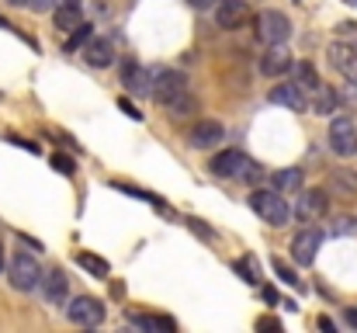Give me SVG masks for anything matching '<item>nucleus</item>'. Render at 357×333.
Returning a JSON list of instances; mask_svg holds the SVG:
<instances>
[{
	"label": "nucleus",
	"mask_w": 357,
	"mask_h": 333,
	"mask_svg": "<svg viewBox=\"0 0 357 333\" xmlns=\"http://www.w3.org/2000/svg\"><path fill=\"white\" fill-rule=\"evenodd\" d=\"M212 174L215 177H229V181H246V184H253V181H260V163L257 160H250L243 149H222L212 163Z\"/></svg>",
	"instance_id": "nucleus-1"
},
{
	"label": "nucleus",
	"mask_w": 357,
	"mask_h": 333,
	"mask_svg": "<svg viewBox=\"0 0 357 333\" xmlns=\"http://www.w3.org/2000/svg\"><path fill=\"white\" fill-rule=\"evenodd\" d=\"M250 209L260 216V219L267 222V225H288L291 222V205L284 202V195L274 188V191H264V188H253V195H250Z\"/></svg>",
	"instance_id": "nucleus-2"
},
{
	"label": "nucleus",
	"mask_w": 357,
	"mask_h": 333,
	"mask_svg": "<svg viewBox=\"0 0 357 333\" xmlns=\"http://www.w3.org/2000/svg\"><path fill=\"white\" fill-rule=\"evenodd\" d=\"M153 98L163 108H174L181 98H188V77L181 70H160L153 80Z\"/></svg>",
	"instance_id": "nucleus-3"
},
{
	"label": "nucleus",
	"mask_w": 357,
	"mask_h": 333,
	"mask_svg": "<svg viewBox=\"0 0 357 333\" xmlns=\"http://www.w3.org/2000/svg\"><path fill=\"white\" fill-rule=\"evenodd\" d=\"M7 278H10V285L17 292H31V288L42 285L45 274H42V267H38V260L31 253H14L10 257V267H7Z\"/></svg>",
	"instance_id": "nucleus-4"
},
{
	"label": "nucleus",
	"mask_w": 357,
	"mask_h": 333,
	"mask_svg": "<svg viewBox=\"0 0 357 333\" xmlns=\"http://www.w3.org/2000/svg\"><path fill=\"white\" fill-rule=\"evenodd\" d=\"M257 38L264 45H284L291 38V21L281 10H260L257 14Z\"/></svg>",
	"instance_id": "nucleus-5"
},
{
	"label": "nucleus",
	"mask_w": 357,
	"mask_h": 333,
	"mask_svg": "<svg viewBox=\"0 0 357 333\" xmlns=\"http://www.w3.org/2000/svg\"><path fill=\"white\" fill-rule=\"evenodd\" d=\"M66 316L77 327H101L105 323V302L101 299H91V295H80V299H73L66 306Z\"/></svg>",
	"instance_id": "nucleus-6"
},
{
	"label": "nucleus",
	"mask_w": 357,
	"mask_h": 333,
	"mask_svg": "<svg viewBox=\"0 0 357 333\" xmlns=\"http://www.w3.org/2000/svg\"><path fill=\"white\" fill-rule=\"evenodd\" d=\"M330 149L337 156H354L357 153V125L351 118H333L330 121Z\"/></svg>",
	"instance_id": "nucleus-7"
},
{
	"label": "nucleus",
	"mask_w": 357,
	"mask_h": 333,
	"mask_svg": "<svg viewBox=\"0 0 357 333\" xmlns=\"http://www.w3.org/2000/svg\"><path fill=\"white\" fill-rule=\"evenodd\" d=\"M319 246H323V232L309 225V229L295 232V239H291V260H295V264H302V267H312V260H316Z\"/></svg>",
	"instance_id": "nucleus-8"
},
{
	"label": "nucleus",
	"mask_w": 357,
	"mask_h": 333,
	"mask_svg": "<svg viewBox=\"0 0 357 333\" xmlns=\"http://www.w3.org/2000/svg\"><path fill=\"white\" fill-rule=\"evenodd\" d=\"M153 80H156V73H149L142 63H135V59L121 63V84L128 94H153Z\"/></svg>",
	"instance_id": "nucleus-9"
},
{
	"label": "nucleus",
	"mask_w": 357,
	"mask_h": 333,
	"mask_svg": "<svg viewBox=\"0 0 357 333\" xmlns=\"http://www.w3.org/2000/svg\"><path fill=\"white\" fill-rule=\"evenodd\" d=\"M326 56H330L333 70H337V73H340L347 84H354V87H357V49H354V45L333 42V45L326 49Z\"/></svg>",
	"instance_id": "nucleus-10"
},
{
	"label": "nucleus",
	"mask_w": 357,
	"mask_h": 333,
	"mask_svg": "<svg viewBox=\"0 0 357 333\" xmlns=\"http://www.w3.org/2000/svg\"><path fill=\"white\" fill-rule=\"evenodd\" d=\"M42 295L52 302V306H66V299H70V278H66V271L63 267H52L45 278H42Z\"/></svg>",
	"instance_id": "nucleus-11"
},
{
	"label": "nucleus",
	"mask_w": 357,
	"mask_h": 333,
	"mask_svg": "<svg viewBox=\"0 0 357 333\" xmlns=\"http://www.w3.org/2000/svg\"><path fill=\"white\" fill-rule=\"evenodd\" d=\"M80 52H84V63L94 66V70H105V66L115 63V42L112 38H91Z\"/></svg>",
	"instance_id": "nucleus-12"
},
{
	"label": "nucleus",
	"mask_w": 357,
	"mask_h": 333,
	"mask_svg": "<svg viewBox=\"0 0 357 333\" xmlns=\"http://www.w3.org/2000/svg\"><path fill=\"white\" fill-rule=\"evenodd\" d=\"M291 66L295 63H291V52L284 45H267V52L260 56V73L264 77H284Z\"/></svg>",
	"instance_id": "nucleus-13"
},
{
	"label": "nucleus",
	"mask_w": 357,
	"mask_h": 333,
	"mask_svg": "<svg viewBox=\"0 0 357 333\" xmlns=\"http://www.w3.org/2000/svg\"><path fill=\"white\" fill-rule=\"evenodd\" d=\"M191 146L195 149H212V146H219L222 139H226V128L219 125V121H212V118H202L195 128H191Z\"/></svg>",
	"instance_id": "nucleus-14"
},
{
	"label": "nucleus",
	"mask_w": 357,
	"mask_h": 333,
	"mask_svg": "<svg viewBox=\"0 0 357 333\" xmlns=\"http://www.w3.org/2000/svg\"><path fill=\"white\" fill-rule=\"evenodd\" d=\"M271 105H281V108L288 111H305L309 108V101H305V91L291 80V84H278L274 91H271Z\"/></svg>",
	"instance_id": "nucleus-15"
},
{
	"label": "nucleus",
	"mask_w": 357,
	"mask_h": 333,
	"mask_svg": "<svg viewBox=\"0 0 357 333\" xmlns=\"http://www.w3.org/2000/svg\"><path fill=\"white\" fill-rule=\"evenodd\" d=\"M52 21H56L59 31L80 28V24H84V3H80V0H63V3H56V7H52Z\"/></svg>",
	"instance_id": "nucleus-16"
},
{
	"label": "nucleus",
	"mask_w": 357,
	"mask_h": 333,
	"mask_svg": "<svg viewBox=\"0 0 357 333\" xmlns=\"http://www.w3.org/2000/svg\"><path fill=\"white\" fill-rule=\"evenodd\" d=\"M326 191H305L302 198H298V209H295V216L298 219H305V222H312V219H319V216H326Z\"/></svg>",
	"instance_id": "nucleus-17"
},
{
	"label": "nucleus",
	"mask_w": 357,
	"mask_h": 333,
	"mask_svg": "<svg viewBox=\"0 0 357 333\" xmlns=\"http://www.w3.org/2000/svg\"><path fill=\"white\" fill-rule=\"evenodd\" d=\"M243 17H246V3L243 0H222L215 7V24L219 28H239Z\"/></svg>",
	"instance_id": "nucleus-18"
},
{
	"label": "nucleus",
	"mask_w": 357,
	"mask_h": 333,
	"mask_svg": "<svg viewBox=\"0 0 357 333\" xmlns=\"http://www.w3.org/2000/svg\"><path fill=\"white\" fill-rule=\"evenodd\" d=\"M271 184H274L281 195H291V191H302L305 177H302L298 167H284V170H274V174H271Z\"/></svg>",
	"instance_id": "nucleus-19"
},
{
	"label": "nucleus",
	"mask_w": 357,
	"mask_h": 333,
	"mask_svg": "<svg viewBox=\"0 0 357 333\" xmlns=\"http://www.w3.org/2000/svg\"><path fill=\"white\" fill-rule=\"evenodd\" d=\"M312 111H316V114H333V111H340V94H337L333 87L319 84V87L312 91Z\"/></svg>",
	"instance_id": "nucleus-20"
},
{
	"label": "nucleus",
	"mask_w": 357,
	"mask_h": 333,
	"mask_svg": "<svg viewBox=\"0 0 357 333\" xmlns=\"http://www.w3.org/2000/svg\"><path fill=\"white\" fill-rule=\"evenodd\" d=\"M291 80H295L305 94H312V91L319 87V73H316V66H312L309 59H298V63L291 66Z\"/></svg>",
	"instance_id": "nucleus-21"
},
{
	"label": "nucleus",
	"mask_w": 357,
	"mask_h": 333,
	"mask_svg": "<svg viewBox=\"0 0 357 333\" xmlns=\"http://www.w3.org/2000/svg\"><path fill=\"white\" fill-rule=\"evenodd\" d=\"M132 327H139V330H160V333L177 330V323L170 316H142V313H132Z\"/></svg>",
	"instance_id": "nucleus-22"
},
{
	"label": "nucleus",
	"mask_w": 357,
	"mask_h": 333,
	"mask_svg": "<svg viewBox=\"0 0 357 333\" xmlns=\"http://www.w3.org/2000/svg\"><path fill=\"white\" fill-rule=\"evenodd\" d=\"M77 264H80L84 271H91L94 278H108V274H112L108 260H105V257H94V253H80V257H77Z\"/></svg>",
	"instance_id": "nucleus-23"
},
{
	"label": "nucleus",
	"mask_w": 357,
	"mask_h": 333,
	"mask_svg": "<svg viewBox=\"0 0 357 333\" xmlns=\"http://www.w3.org/2000/svg\"><path fill=\"white\" fill-rule=\"evenodd\" d=\"M91 38H94V35H91V24H80V28L70 31V38L63 42V49H66V52H77V49H84Z\"/></svg>",
	"instance_id": "nucleus-24"
},
{
	"label": "nucleus",
	"mask_w": 357,
	"mask_h": 333,
	"mask_svg": "<svg viewBox=\"0 0 357 333\" xmlns=\"http://www.w3.org/2000/svg\"><path fill=\"white\" fill-rule=\"evenodd\" d=\"M233 267H236V274L246 281V285H257V281H260V264H253V257H243V260H236Z\"/></svg>",
	"instance_id": "nucleus-25"
},
{
	"label": "nucleus",
	"mask_w": 357,
	"mask_h": 333,
	"mask_svg": "<svg viewBox=\"0 0 357 333\" xmlns=\"http://www.w3.org/2000/svg\"><path fill=\"white\" fill-rule=\"evenodd\" d=\"M112 188H119V191H125V195H132V198H139V202H149V205H156V209H163V198H156L153 191H142V188H132V184H112Z\"/></svg>",
	"instance_id": "nucleus-26"
},
{
	"label": "nucleus",
	"mask_w": 357,
	"mask_h": 333,
	"mask_svg": "<svg viewBox=\"0 0 357 333\" xmlns=\"http://www.w3.org/2000/svg\"><path fill=\"white\" fill-rule=\"evenodd\" d=\"M52 170H56V174H63V177H73V174H77V160H73V156L56 153V156H52Z\"/></svg>",
	"instance_id": "nucleus-27"
},
{
	"label": "nucleus",
	"mask_w": 357,
	"mask_h": 333,
	"mask_svg": "<svg viewBox=\"0 0 357 333\" xmlns=\"http://www.w3.org/2000/svg\"><path fill=\"white\" fill-rule=\"evenodd\" d=\"M271 264H274V271H278V278H281L284 285H291V288H298V285H302V281H298V274H295V271H291V267H288L281 257H274Z\"/></svg>",
	"instance_id": "nucleus-28"
},
{
	"label": "nucleus",
	"mask_w": 357,
	"mask_h": 333,
	"mask_svg": "<svg viewBox=\"0 0 357 333\" xmlns=\"http://www.w3.org/2000/svg\"><path fill=\"white\" fill-rule=\"evenodd\" d=\"M333 232H337V236H357V219L340 216V219L333 222Z\"/></svg>",
	"instance_id": "nucleus-29"
},
{
	"label": "nucleus",
	"mask_w": 357,
	"mask_h": 333,
	"mask_svg": "<svg viewBox=\"0 0 357 333\" xmlns=\"http://www.w3.org/2000/svg\"><path fill=\"white\" fill-rule=\"evenodd\" d=\"M10 3H21V7H28V10H35V14H42V10H52L59 0H10Z\"/></svg>",
	"instance_id": "nucleus-30"
},
{
	"label": "nucleus",
	"mask_w": 357,
	"mask_h": 333,
	"mask_svg": "<svg viewBox=\"0 0 357 333\" xmlns=\"http://www.w3.org/2000/svg\"><path fill=\"white\" fill-rule=\"evenodd\" d=\"M119 108L125 111V114H128V118H132V121H142V111L135 108V105H132V101H128V98H119Z\"/></svg>",
	"instance_id": "nucleus-31"
},
{
	"label": "nucleus",
	"mask_w": 357,
	"mask_h": 333,
	"mask_svg": "<svg viewBox=\"0 0 357 333\" xmlns=\"http://www.w3.org/2000/svg\"><path fill=\"white\" fill-rule=\"evenodd\" d=\"M14 146H21V149H28V153H35L38 156V142H28V139H17V135H7Z\"/></svg>",
	"instance_id": "nucleus-32"
},
{
	"label": "nucleus",
	"mask_w": 357,
	"mask_h": 333,
	"mask_svg": "<svg viewBox=\"0 0 357 333\" xmlns=\"http://www.w3.org/2000/svg\"><path fill=\"white\" fill-rule=\"evenodd\" d=\"M257 330H281V323H278L274 316H260V320H257Z\"/></svg>",
	"instance_id": "nucleus-33"
},
{
	"label": "nucleus",
	"mask_w": 357,
	"mask_h": 333,
	"mask_svg": "<svg viewBox=\"0 0 357 333\" xmlns=\"http://www.w3.org/2000/svg\"><path fill=\"white\" fill-rule=\"evenodd\" d=\"M191 229H195V232H202V236H208V239H215V229H208L202 219H191Z\"/></svg>",
	"instance_id": "nucleus-34"
},
{
	"label": "nucleus",
	"mask_w": 357,
	"mask_h": 333,
	"mask_svg": "<svg viewBox=\"0 0 357 333\" xmlns=\"http://www.w3.org/2000/svg\"><path fill=\"white\" fill-rule=\"evenodd\" d=\"M260 295H264V302H271V306L278 302V292H274L271 285H267V288H260Z\"/></svg>",
	"instance_id": "nucleus-35"
},
{
	"label": "nucleus",
	"mask_w": 357,
	"mask_h": 333,
	"mask_svg": "<svg viewBox=\"0 0 357 333\" xmlns=\"http://www.w3.org/2000/svg\"><path fill=\"white\" fill-rule=\"evenodd\" d=\"M191 7H198V10H208V7H215L219 0H188Z\"/></svg>",
	"instance_id": "nucleus-36"
},
{
	"label": "nucleus",
	"mask_w": 357,
	"mask_h": 333,
	"mask_svg": "<svg viewBox=\"0 0 357 333\" xmlns=\"http://www.w3.org/2000/svg\"><path fill=\"white\" fill-rule=\"evenodd\" d=\"M344 320H347V323H351V327H354V330H357V306H351V309L344 313Z\"/></svg>",
	"instance_id": "nucleus-37"
},
{
	"label": "nucleus",
	"mask_w": 357,
	"mask_h": 333,
	"mask_svg": "<svg viewBox=\"0 0 357 333\" xmlns=\"http://www.w3.org/2000/svg\"><path fill=\"white\" fill-rule=\"evenodd\" d=\"M319 330L333 333V330H337V327H333V320H326V316H319Z\"/></svg>",
	"instance_id": "nucleus-38"
},
{
	"label": "nucleus",
	"mask_w": 357,
	"mask_h": 333,
	"mask_svg": "<svg viewBox=\"0 0 357 333\" xmlns=\"http://www.w3.org/2000/svg\"><path fill=\"white\" fill-rule=\"evenodd\" d=\"M0 271H3V246H0Z\"/></svg>",
	"instance_id": "nucleus-39"
},
{
	"label": "nucleus",
	"mask_w": 357,
	"mask_h": 333,
	"mask_svg": "<svg viewBox=\"0 0 357 333\" xmlns=\"http://www.w3.org/2000/svg\"><path fill=\"white\" fill-rule=\"evenodd\" d=\"M347 3H357V0H347Z\"/></svg>",
	"instance_id": "nucleus-40"
}]
</instances>
